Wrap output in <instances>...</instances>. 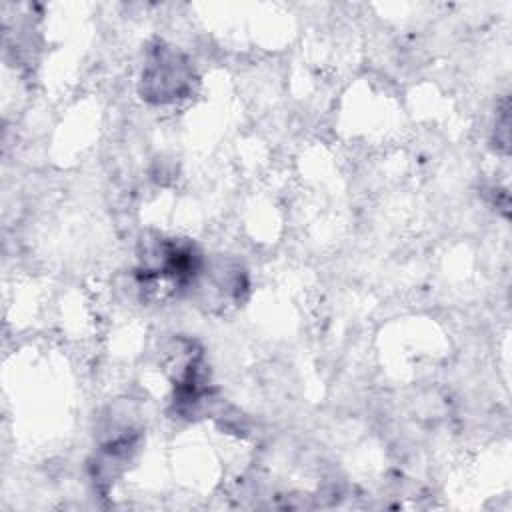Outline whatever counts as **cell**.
Listing matches in <instances>:
<instances>
[{
    "mask_svg": "<svg viewBox=\"0 0 512 512\" xmlns=\"http://www.w3.org/2000/svg\"><path fill=\"white\" fill-rule=\"evenodd\" d=\"M162 78V84L156 88L152 96H158L160 102L166 98H178L188 84V76L184 74V64L178 60L174 52H158V56L148 64L144 72V82L154 84Z\"/></svg>",
    "mask_w": 512,
    "mask_h": 512,
    "instance_id": "1",
    "label": "cell"
}]
</instances>
